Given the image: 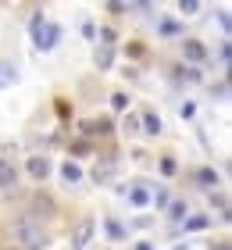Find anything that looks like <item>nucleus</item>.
<instances>
[{"instance_id":"1a4fd4ad","label":"nucleus","mask_w":232,"mask_h":250,"mask_svg":"<svg viewBox=\"0 0 232 250\" xmlns=\"http://www.w3.org/2000/svg\"><path fill=\"white\" fill-rule=\"evenodd\" d=\"M196 183H200L204 189H214L218 186V172L214 168H200V172H196Z\"/></svg>"},{"instance_id":"ddd939ff","label":"nucleus","mask_w":232,"mask_h":250,"mask_svg":"<svg viewBox=\"0 0 232 250\" xmlns=\"http://www.w3.org/2000/svg\"><path fill=\"white\" fill-rule=\"evenodd\" d=\"M207 225H211V218H207V214H196V218H186V232H200Z\"/></svg>"},{"instance_id":"20e7f679","label":"nucleus","mask_w":232,"mask_h":250,"mask_svg":"<svg viewBox=\"0 0 232 250\" xmlns=\"http://www.w3.org/2000/svg\"><path fill=\"white\" fill-rule=\"evenodd\" d=\"M15 183H18V172H15V165L0 157V189H11Z\"/></svg>"},{"instance_id":"0eeeda50","label":"nucleus","mask_w":232,"mask_h":250,"mask_svg":"<svg viewBox=\"0 0 232 250\" xmlns=\"http://www.w3.org/2000/svg\"><path fill=\"white\" fill-rule=\"evenodd\" d=\"M18 83V68L11 64V61H0V89L4 86H15Z\"/></svg>"},{"instance_id":"2eb2a0df","label":"nucleus","mask_w":232,"mask_h":250,"mask_svg":"<svg viewBox=\"0 0 232 250\" xmlns=\"http://www.w3.org/2000/svg\"><path fill=\"white\" fill-rule=\"evenodd\" d=\"M97 64H100V68H111V47H107V43L97 50Z\"/></svg>"},{"instance_id":"aec40b11","label":"nucleus","mask_w":232,"mask_h":250,"mask_svg":"<svg viewBox=\"0 0 232 250\" xmlns=\"http://www.w3.org/2000/svg\"><path fill=\"white\" fill-rule=\"evenodd\" d=\"M125 129L136 132V129H139V118H136V115H129V118H125Z\"/></svg>"},{"instance_id":"dca6fc26","label":"nucleus","mask_w":232,"mask_h":250,"mask_svg":"<svg viewBox=\"0 0 232 250\" xmlns=\"http://www.w3.org/2000/svg\"><path fill=\"white\" fill-rule=\"evenodd\" d=\"M111 107H114V111H125V107H129V97H125V93H114V97H111Z\"/></svg>"},{"instance_id":"7ed1b4c3","label":"nucleus","mask_w":232,"mask_h":250,"mask_svg":"<svg viewBox=\"0 0 232 250\" xmlns=\"http://www.w3.org/2000/svg\"><path fill=\"white\" fill-rule=\"evenodd\" d=\"M182 54H186V61H193V64H196V61H204V58H207V47H204L200 40H186V43H182Z\"/></svg>"},{"instance_id":"39448f33","label":"nucleus","mask_w":232,"mask_h":250,"mask_svg":"<svg viewBox=\"0 0 232 250\" xmlns=\"http://www.w3.org/2000/svg\"><path fill=\"white\" fill-rule=\"evenodd\" d=\"M89 236H93V222H83V225L75 229V236H72V250H86Z\"/></svg>"},{"instance_id":"f03ea898","label":"nucleus","mask_w":232,"mask_h":250,"mask_svg":"<svg viewBox=\"0 0 232 250\" xmlns=\"http://www.w3.org/2000/svg\"><path fill=\"white\" fill-rule=\"evenodd\" d=\"M32 36H36V47L40 50H54L61 29H57L54 21H43V15H36V18H32Z\"/></svg>"},{"instance_id":"412c9836","label":"nucleus","mask_w":232,"mask_h":250,"mask_svg":"<svg viewBox=\"0 0 232 250\" xmlns=\"http://www.w3.org/2000/svg\"><path fill=\"white\" fill-rule=\"evenodd\" d=\"M136 250H154V247H150V243H139V247H136Z\"/></svg>"},{"instance_id":"6e6552de","label":"nucleus","mask_w":232,"mask_h":250,"mask_svg":"<svg viewBox=\"0 0 232 250\" xmlns=\"http://www.w3.org/2000/svg\"><path fill=\"white\" fill-rule=\"evenodd\" d=\"M61 179H64V183H68V186H75V183H79V179H83V168H79L75 161H68V165L61 168Z\"/></svg>"},{"instance_id":"a211bd4d","label":"nucleus","mask_w":232,"mask_h":250,"mask_svg":"<svg viewBox=\"0 0 232 250\" xmlns=\"http://www.w3.org/2000/svg\"><path fill=\"white\" fill-rule=\"evenodd\" d=\"M161 172H165V175H175V161H171V157H165V161H161Z\"/></svg>"},{"instance_id":"9b49d317","label":"nucleus","mask_w":232,"mask_h":250,"mask_svg":"<svg viewBox=\"0 0 232 250\" xmlns=\"http://www.w3.org/2000/svg\"><path fill=\"white\" fill-rule=\"evenodd\" d=\"M83 132H86V136H97V132L104 136V132H111V122H104V118H100V122H86Z\"/></svg>"},{"instance_id":"f3484780","label":"nucleus","mask_w":232,"mask_h":250,"mask_svg":"<svg viewBox=\"0 0 232 250\" xmlns=\"http://www.w3.org/2000/svg\"><path fill=\"white\" fill-rule=\"evenodd\" d=\"M196 7H200L196 0H182V4H179V11H182V15H196Z\"/></svg>"},{"instance_id":"423d86ee","label":"nucleus","mask_w":232,"mask_h":250,"mask_svg":"<svg viewBox=\"0 0 232 250\" xmlns=\"http://www.w3.org/2000/svg\"><path fill=\"white\" fill-rule=\"evenodd\" d=\"M29 175L32 179H46L50 175V161H46V157H29Z\"/></svg>"},{"instance_id":"6ab92c4d","label":"nucleus","mask_w":232,"mask_h":250,"mask_svg":"<svg viewBox=\"0 0 232 250\" xmlns=\"http://www.w3.org/2000/svg\"><path fill=\"white\" fill-rule=\"evenodd\" d=\"M107 232L114 236V240H122V225H118V222H107Z\"/></svg>"},{"instance_id":"f257e3e1","label":"nucleus","mask_w":232,"mask_h":250,"mask_svg":"<svg viewBox=\"0 0 232 250\" xmlns=\"http://www.w3.org/2000/svg\"><path fill=\"white\" fill-rule=\"evenodd\" d=\"M15 236H18V243L25 247V250H46V232L40 229L36 222H29V218H21L18 225H15Z\"/></svg>"},{"instance_id":"4468645a","label":"nucleus","mask_w":232,"mask_h":250,"mask_svg":"<svg viewBox=\"0 0 232 250\" xmlns=\"http://www.w3.org/2000/svg\"><path fill=\"white\" fill-rule=\"evenodd\" d=\"M129 200H132V204H136V208H143V204H147V200H150V193H147V189H143V186H136V189H132V193H129Z\"/></svg>"},{"instance_id":"9d476101","label":"nucleus","mask_w":232,"mask_h":250,"mask_svg":"<svg viewBox=\"0 0 232 250\" xmlns=\"http://www.w3.org/2000/svg\"><path fill=\"white\" fill-rule=\"evenodd\" d=\"M32 211L43 214V218H50V214H54V200L50 197H36V200H32Z\"/></svg>"},{"instance_id":"f8f14e48","label":"nucleus","mask_w":232,"mask_h":250,"mask_svg":"<svg viewBox=\"0 0 232 250\" xmlns=\"http://www.w3.org/2000/svg\"><path fill=\"white\" fill-rule=\"evenodd\" d=\"M143 132H150V136L161 132V118L154 115V111H147V115H143Z\"/></svg>"}]
</instances>
